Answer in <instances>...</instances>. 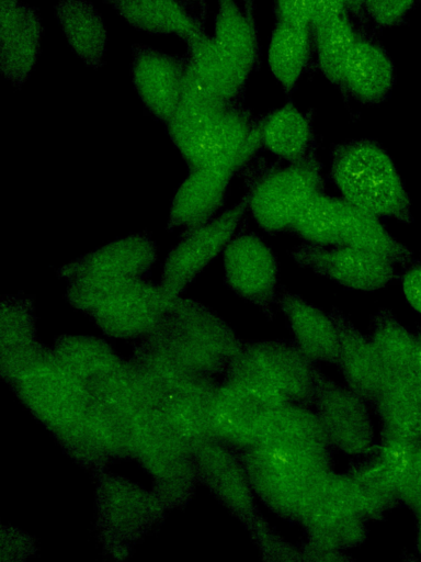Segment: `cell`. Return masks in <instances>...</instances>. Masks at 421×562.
<instances>
[{
  "mask_svg": "<svg viewBox=\"0 0 421 562\" xmlns=\"http://www.w3.org/2000/svg\"><path fill=\"white\" fill-rule=\"evenodd\" d=\"M234 173L226 168H192L172 199L168 228L187 231L213 220L223 204Z\"/></svg>",
  "mask_w": 421,
  "mask_h": 562,
  "instance_id": "obj_20",
  "label": "cell"
},
{
  "mask_svg": "<svg viewBox=\"0 0 421 562\" xmlns=\"http://www.w3.org/2000/svg\"><path fill=\"white\" fill-rule=\"evenodd\" d=\"M416 0H366L363 8L382 26H391L412 8Z\"/></svg>",
  "mask_w": 421,
  "mask_h": 562,
  "instance_id": "obj_40",
  "label": "cell"
},
{
  "mask_svg": "<svg viewBox=\"0 0 421 562\" xmlns=\"http://www.w3.org/2000/svg\"><path fill=\"white\" fill-rule=\"evenodd\" d=\"M401 286L408 304L421 315V263L412 265L406 270Z\"/></svg>",
  "mask_w": 421,
  "mask_h": 562,
  "instance_id": "obj_44",
  "label": "cell"
},
{
  "mask_svg": "<svg viewBox=\"0 0 421 562\" xmlns=\"http://www.w3.org/2000/svg\"><path fill=\"white\" fill-rule=\"evenodd\" d=\"M276 303L288 322L298 349L314 363L338 364L339 335L330 313L286 290L277 294Z\"/></svg>",
  "mask_w": 421,
  "mask_h": 562,
  "instance_id": "obj_22",
  "label": "cell"
},
{
  "mask_svg": "<svg viewBox=\"0 0 421 562\" xmlns=\"http://www.w3.org/2000/svg\"><path fill=\"white\" fill-rule=\"evenodd\" d=\"M201 481L214 496L239 519L246 529L260 515L255 494L241 457L234 448L208 437L193 447Z\"/></svg>",
  "mask_w": 421,
  "mask_h": 562,
  "instance_id": "obj_14",
  "label": "cell"
},
{
  "mask_svg": "<svg viewBox=\"0 0 421 562\" xmlns=\"http://www.w3.org/2000/svg\"><path fill=\"white\" fill-rule=\"evenodd\" d=\"M133 26L156 34H175L185 41L203 32L178 0H103Z\"/></svg>",
  "mask_w": 421,
  "mask_h": 562,
  "instance_id": "obj_28",
  "label": "cell"
},
{
  "mask_svg": "<svg viewBox=\"0 0 421 562\" xmlns=\"http://www.w3.org/2000/svg\"><path fill=\"white\" fill-rule=\"evenodd\" d=\"M186 63L144 45L133 47L134 86L144 104L163 122L171 119L180 103Z\"/></svg>",
  "mask_w": 421,
  "mask_h": 562,
  "instance_id": "obj_15",
  "label": "cell"
},
{
  "mask_svg": "<svg viewBox=\"0 0 421 562\" xmlns=\"http://www.w3.org/2000/svg\"><path fill=\"white\" fill-rule=\"evenodd\" d=\"M394 66L377 45L357 38L345 66L342 83L362 102L382 101L392 88Z\"/></svg>",
  "mask_w": 421,
  "mask_h": 562,
  "instance_id": "obj_27",
  "label": "cell"
},
{
  "mask_svg": "<svg viewBox=\"0 0 421 562\" xmlns=\"http://www.w3.org/2000/svg\"><path fill=\"white\" fill-rule=\"evenodd\" d=\"M278 21L309 30L310 12L307 0H274Z\"/></svg>",
  "mask_w": 421,
  "mask_h": 562,
  "instance_id": "obj_41",
  "label": "cell"
},
{
  "mask_svg": "<svg viewBox=\"0 0 421 562\" xmlns=\"http://www.w3.org/2000/svg\"><path fill=\"white\" fill-rule=\"evenodd\" d=\"M416 549L421 558V519L417 520Z\"/></svg>",
  "mask_w": 421,
  "mask_h": 562,
  "instance_id": "obj_46",
  "label": "cell"
},
{
  "mask_svg": "<svg viewBox=\"0 0 421 562\" xmlns=\"http://www.w3.org/2000/svg\"><path fill=\"white\" fill-rule=\"evenodd\" d=\"M377 215L340 199L341 245L384 257L396 265L412 262L413 252L396 239Z\"/></svg>",
  "mask_w": 421,
  "mask_h": 562,
  "instance_id": "obj_26",
  "label": "cell"
},
{
  "mask_svg": "<svg viewBox=\"0 0 421 562\" xmlns=\"http://www.w3.org/2000/svg\"><path fill=\"white\" fill-rule=\"evenodd\" d=\"M143 345L183 369L207 376L226 371L243 346L217 314L181 296L170 303Z\"/></svg>",
  "mask_w": 421,
  "mask_h": 562,
  "instance_id": "obj_1",
  "label": "cell"
},
{
  "mask_svg": "<svg viewBox=\"0 0 421 562\" xmlns=\"http://www.w3.org/2000/svg\"><path fill=\"white\" fill-rule=\"evenodd\" d=\"M69 303L89 314L109 336L145 337L171 301L160 285L143 278H82L69 281Z\"/></svg>",
  "mask_w": 421,
  "mask_h": 562,
  "instance_id": "obj_3",
  "label": "cell"
},
{
  "mask_svg": "<svg viewBox=\"0 0 421 562\" xmlns=\"http://www.w3.org/2000/svg\"><path fill=\"white\" fill-rule=\"evenodd\" d=\"M330 176L342 199L378 217L412 222L411 201L395 162L376 142L361 138L335 145Z\"/></svg>",
  "mask_w": 421,
  "mask_h": 562,
  "instance_id": "obj_2",
  "label": "cell"
},
{
  "mask_svg": "<svg viewBox=\"0 0 421 562\" xmlns=\"http://www.w3.org/2000/svg\"><path fill=\"white\" fill-rule=\"evenodd\" d=\"M304 561L309 562H346L353 560L344 550L330 548L306 539L300 547Z\"/></svg>",
  "mask_w": 421,
  "mask_h": 562,
  "instance_id": "obj_43",
  "label": "cell"
},
{
  "mask_svg": "<svg viewBox=\"0 0 421 562\" xmlns=\"http://www.w3.org/2000/svg\"><path fill=\"white\" fill-rule=\"evenodd\" d=\"M16 392L58 439L86 420L91 398L87 386L47 351L14 380Z\"/></svg>",
  "mask_w": 421,
  "mask_h": 562,
  "instance_id": "obj_6",
  "label": "cell"
},
{
  "mask_svg": "<svg viewBox=\"0 0 421 562\" xmlns=\"http://www.w3.org/2000/svg\"><path fill=\"white\" fill-rule=\"evenodd\" d=\"M289 229L308 244L341 245L340 199L322 191L315 193L301 206Z\"/></svg>",
  "mask_w": 421,
  "mask_h": 562,
  "instance_id": "obj_37",
  "label": "cell"
},
{
  "mask_svg": "<svg viewBox=\"0 0 421 562\" xmlns=\"http://www.w3.org/2000/svg\"><path fill=\"white\" fill-rule=\"evenodd\" d=\"M265 561L301 562V549L283 538L261 515L247 528Z\"/></svg>",
  "mask_w": 421,
  "mask_h": 562,
  "instance_id": "obj_39",
  "label": "cell"
},
{
  "mask_svg": "<svg viewBox=\"0 0 421 562\" xmlns=\"http://www.w3.org/2000/svg\"><path fill=\"white\" fill-rule=\"evenodd\" d=\"M1 366L13 369L27 361L42 345L35 337V318L27 299L8 297L0 307Z\"/></svg>",
  "mask_w": 421,
  "mask_h": 562,
  "instance_id": "obj_31",
  "label": "cell"
},
{
  "mask_svg": "<svg viewBox=\"0 0 421 562\" xmlns=\"http://www.w3.org/2000/svg\"><path fill=\"white\" fill-rule=\"evenodd\" d=\"M373 404L384 431L421 440V384L413 370L387 374Z\"/></svg>",
  "mask_w": 421,
  "mask_h": 562,
  "instance_id": "obj_24",
  "label": "cell"
},
{
  "mask_svg": "<svg viewBox=\"0 0 421 562\" xmlns=\"http://www.w3.org/2000/svg\"><path fill=\"white\" fill-rule=\"evenodd\" d=\"M254 446L280 453L331 448L315 411L293 402L264 409Z\"/></svg>",
  "mask_w": 421,
  "mask_h": 562,
  "instance_id": "obj_18",
  "label": "cell"
},
{
  "mask_svg": "<svg viewBox=\"0 0 421 562\" xmlns=\"http://www.w3.org/2000/svg\"><path fill=\"white\" fill-rule=\"evenodd\" d=\"M366 0H346V8L357 11L363 8Z\"/></svg>",
  "mask_w": 421,
  "mask_h": 562,
  "instance_id": "obj_47",
  "label": "cell"
},
{
  "mask_svg": "<svg viewBox=\"0 0 421 562\" xmlns=\"http://www.w3.org/2000/svg\"><path fill=\"white\" fill-rule=\"evenodd\" d=\"M300 267L356 291L373 292L385 288L396 277L392 261L348 245L301 244L289 251Z\"/></svg>",
  "mask_w": 421,
  "mask_h": 562,
  "instance_id": "obj_12",
  "label": "cell"
},
{
  "mask_svg": "<svg viewBox=\"0 0 421 562\" xmlns=\"http://www.w3.org/2000/svg\"><path fill=\"white\" fill-rule=\"evenodd\" d=\"M53 352L87 387L122 363L107 344L94 337L62 336L57 339Z\"/></svg>",
  "mask_w": 421,
  "mask_h": 562,
  "instance_id": "obj_32",
  "label": "cell"
},
{
  "mask_svg": "<svg viewBox=\"0 0 421 562\" xmlns=\"http://www.w3.org/2000/svg\"><path fill=\"white\" fill-rule=\"evenodd\" d=\"M309 30L277 21L268 46L270 70L286 92L297 83L307 61Z\"/></svg>",
  "mask_w": 421,
  "mask_h": 562,
  "instance_id": "obj_35",
  "label": "cell"
},
{
  "mask_svg": "<svg viewBox=\"0 0 421 562\" xmlns=\"http://www.w3.org/2000/svg\"><path fill=\"white\" fill-rule=\"evenodd\" d=\"M252 123L246 113L228 106L184 157L191 168L216 167L237 171L244 165L243 151Z\"/></svg>",
  "mask_w": 421,
  "mask_h": 562,
  "instance_id": "obj_23",
  "label": "cell"
},
{
  "mask_svg": "<svg viewBox=\"0 0 421 562\" xmlns=\"http://www.w3.org/2000/svg\"><path fill=\"white\" fill-rule=\"evenodd\" d=\"M315 367L294 342L261 340L243 345L226 373L265 407L307 405L314 398Z\"/></svg>",
  "mask_w": 421,
  "mask_h": 562,
  "instance_id": "obj_4",
  "label": "cell"
},
{
  "mask_svg": "<svg viewBox=\"0 0 421 562\" xmlns=\"http://www.w3.org/2000/svg\"><path fill=\"white\" fill-rule=\"evenodd\" d=\"M321 188V168L311 150L301 161L258 180L247 193L248 210L266 233L283 232L289 229L301 206Z\"/></svg>",
  "mask_w": 421,
  "mask_h": 562,
  "instance_id": "obj_8",
  "label": "cell"
},
{
  "mask_svg": "<svg viewBox=\"0 0 421 562\" xmlns=\"http://www.w3.org/2000/svg\"><path fill=\"white\" fill-rule=\"evenodd\" d=\"M318 63L325 77L339 83L357 41L345 14L314 29Z\"/></svg>",
  "mask_w": 421,
  "mask_h": 562,
  "instance_id": "obj_38",
  "label": "cell"
},
{
  "mask_svg": "<svg viewBox=\"0 0 421 562\" xmlns=\"http://www.w3.org/2000/svg\"><path fill=\"white\" fill-rule=\"evenodd\" d=\"M55 14L73 52L91 68L103 65L107 33L102 16L88 0H58Z\"/></svg>",
  "mask_w": 421,
  "mask_h": 562,
  "instance_id": "obj_25",
  "label": "cell"
},
{
  "mask_svg": "<svg viewBox=\"0 0 421 562\" xmlns=\"http://www.w3.org/2000/svg\"><path fill=\"white\" fill-rule=\"evenodd\" d=\"M98 524L106 544L126 553L166 509L157 496L118 477L104 476L98 492Z\"/></svg>",
  "mask_w": 421,
  "mask_h": 562,
  "instance_id": "obj_11",
  "label": "cell"
},
{
  "mask_svg": "<svg viewBox=\"0 0 421 562\" xmlns=\"http://www.w3.org/2000/svg\"><path fill=\"white\" fill-rule=\"evenodd\" d=\"M310 27L315 29L345 14L346 0H307Z\"/></svg>",
  "mask_w": 421,
  "mask_h": 562,
  "instance_id": "obj_42",
  "label": "cell"
},
{
  "mask_svg": "<svg viewBox=\"0 0 421 562\" xmlns=\"http://www.w3.org/2000/svg\"><path fill=\"white\" fill-rule=\"evenodd\" d=\"M43 26L36 11L20 0H0V68L14 87L29 78L39 53Z\"/></svg>",
  "mask_w": 421,
  "mask_h": 562,
  "instance_id": "obj_17",
  "label": "cell"
},
{
  "mask_svg": "<svg viewBox=\"0 0 421 562\" xmlns=\"http://www.w3.org/2000/svg\"><path fill=\"white\" fill-rule=\"evenodd\" d=\"M412 370L421 384V333H416V349Z\"/></svg>",
  "mask_w": 421,
  "mask_h": 562,
  "instance_id": "obj_45",
  "label": "cell"
},
{
  "mask_svg": "<svg viewBox=\"0 0 421 562\" xmlns=\"http://www.w3.org/2000/svg\"><path fill=\"white\" fill-rule=\"evenodd\" d=\"M260 127L262 146L288 164L301 161L311 151L310 121L293 103L271 112Z\"/></svg>",
  "mask_w": 421,
  "mask_h": 562,
  "instance_id": "obj_30",
  "label": "cell"
},
{
  "mask_svg": "<svg viewBox=\"0 0 421 562\" xmlns=\"http://www.w3.org/2000/svg\"><path fill=\"white\" fill-rule=\"evenodd\" d=\"M333 318L340 342L338 366L346 385L373 404L386 378L387 371L369 337L339 308L329 312Z\"/></svg>",
  "mask_w": 421,
  "mask_h": 562,
  "instance_id": "obj_21",
  "label": "cell"
},
{
  "mask_svg": "<svg viewBox=\"0 0 421 562\" xmlns=\"http://www.w3.org/2000/svg\"><path fill=\"white\" fill-rule=\"evenodd\" d=\"M263 406L235 381L218 385L210 408V437L234 449L247 450L258 439Z\"/></svg>",
  "mask_w": 421,
  "mask_h": 562,
  "instance_id": "obj_19",
  "label": "cell"
},
{
  "mask_svg": "<svg viewBox=\"0 0 421 562\" xmlns=\"http://www.w3.org/2000/svg\"><path fill=\"white\" fill-rule=\"evenodd\" d=\"M248 210V194L209 222L187 229L166 257L160 288L172 301L219 255L236 235Z\"/></svg>",
  "mask_w": 421,
  "mask_h": 562,
  "instance_id": "obj_10",
  "label": "cell"
},
{
  "mask_svg": "<svg viewBox=\"0 0 421 562\" xmlns=\"http://www.w3.org/2000/svg\"><path fill=\"white\" fill-rule=\"evenodd\" d=\"M156 258L155 241L145 234H134L61 266L57 274L69 281L82 278H143Z\"/></svg>",
  "mask_w": 421,
  "mask_h": 562,
  "instance_id": "obj_16",
  "label": "cell"
},
{
  "mask_svg": "<svg viewBox=\"0 0 421 562\" xmlns=\"http://www.w3.org/2000/svg\"><path fill=\"white\" fill-rule=\"evenodd\" d=\"M228 286L268 315L277 299L278 261L271 247L254 233L235 235L223 251Z\"/></svg>",
  "mask_w": 421,
  "mask_h": 562,
  "instance_id": "obj_13",
  "label": "cell"
},
{
  "mask_svg": "<svg viewBox=\"0 0 421 562\" xmlns=\"http://www.w3.org/2000/svg\"><path fill=\"white\" fill-rule=\"evenodd\" d=\"M369 338L387 374L412 371L416 334L410 331L391 311L380 308L375 313Z\"/></svg>",
  "mask_w": 421,
  "mask_h": 562,
  "instance_id": "obj_36",
  "label": "cell"
},
{
  "mask_svg": "<svg viewBox=\"0 0 421 562\" xmlns=\"http://www.w3.org/2000/svg\"><path fill=\"white\" fill-rule=\"evenodd\" d=\"M366 521L350 474L331 470L312 492L297 524L307 540L346 551L365 541Z\"/></svg>",
  "mask_w": 421,
  "mask_h": 562,
  "instance_id": "obj_7",
  "label": "cell"
},
{
  "mask_svg": "<svg viewBox=\"0 0 421 562\" xmlns=\"http://www.w3.org/2000/svg\"><path fill=\"white\" fill-rule=\"evenodd\" d=\"M349 472L360 495L367 520H380L394 509L400 497L384 463L373 450Z\"/></svg>",
  "mask_w": 421,
  "mask_h": 562,
  "instance_id": "obj_34",
  "label": "cell"
},
{
  "mask_svg": "<svg viewBox=\"0 0 421 562\" xmlns=\"http://www.w3.org/2000/svg\"><path fill=\"white\" fill-rule=\"evenodd\" d=\"M212 37L249 77L257 60V37L252 19L235 0H217Z\"/></svg>",
  "mask_w": 421,
  "mask_h": 562,
  "instance_id": "obj_33",
  "label": "cell"
},
{
  "mask_svg": "<svg viewBox=\"0 0 421 562\" xmlns=\"http://www.w3.org/2000/svg\"><path fill=\"white\" fill-rule=\"evenodd\" d=\"M241 459L257 498L277 516L295 522L332 470L331 448L280 453L254 446L243 450Z\"/></svg>",
  "mask_w": 421,
  "mask_h": 562,
  "instance_id": "obj_5",
  "label": "cell"
},
{
  "mask_svg": "<svg viewBox=\"0 0 421 562\" xmlns=\"http://www.w3.org/2000/svg\"><path fill=\"white\" fill-rule=\"evenodd\" d=\"M312 403L316 416L331 448L362 457L376 446L368 402L315 367Z\"/></svg>",
  "mask_w": 421,
  "mask_h": 562,
  "instance_id": "obj_9",
  "label": "cell"
},
{
  "mask_svg": "<svg viewBox=\"0 0 421 562\" xmlns=\"http://www.w3.org/2000/svg\"><path fill=\"white\" fill-rule=\"evenodd\" d=\"M243 3H244V10H246V13L249 18H251V11H252V3H253V0H243ZM252 19V18H251Z\"/></svg>",
  "mask_w": 421,
  "mask_h": 562,
  "instance_id": "obj_48",
  "label": "cell"
},
{
  "mask_svg": "<svg viewBox=\"0 0 421 562\" xmlns=\"http://www.w3.org/2000/svg\"><path fill=\"white\" fill-rule=\"evenodd\" d=\"M187 60L207 88L227 104L237 98L248 77L204 31L186 41Z\"/></svg>",
  "mask_w": 421,
  "mask_h": 562,
  "instance_id": "obj_29",
  "label": "cell"
}]
</instances>
